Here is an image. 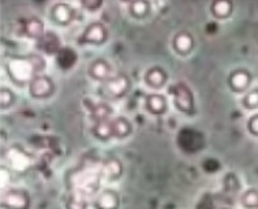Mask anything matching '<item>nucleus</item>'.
<instances>
[{"instance_id": "1", "label": "nucleus", "mask_w": 258, "mask_h": 209, "mask_svg": "<svg viewBox=\"0 0 258 209\" xmlns=\"http://www.w3.org/2000/svg\"><path fill=\"white\" fill-rule=\"evenodd\" d=\"M44 67V62L41 58L32 57V58H16L12 59L8 64V70H10L11 76L19 81L24 83L28 80L34 79V73L41 71Z\"/></svg>"}, {"instance_id": "2", "label": "nucleus", "mask_w": 258, "mask_h": 209, "mask_svg": "<svg viewBox=\"0 0 258 209\" xmlns=\"http://www.w3.org/2000/svg\"><path fill=\"white\" fill-rule=\"evenodd\" d=\"M97 170L93 168H85V170H81L79 174L75 177V188L76 193H80L82 196L92 195L98 186V179H99Z\"/></svg>"}, {"instance_id": "3", "label": "nucleus", "mask_w": 258, "mask_h": 209, "mask_svg": "<svg viewBox=\"0 0 258 209\" xmlns=\"http://www.w3.org/2000/svg\"><path fill=\"white\" fill-rule=\"evenodd\" d=\"M172 94L175 98V103L179 109L183 111H189L192 109L193 99H192V93L189 90L188 86L183 83H177L173 85L172 88Z\"/></svg>"}, {"instance_id": "4", "label": "nucleus", "mask_w": 258, "mask_h": 209, "mask_svg": "<svg viewBox=\"0 0 258 209\" xmlns=\"http://www.w3.org/2000/svg\"><path fill=\"white\" fill-rule=\"evenodd\" d=\"M3 204L12 209H25L28 206V197L20 191H8L3 195Z\"/></svg>"}, {"instance_id": "5", "label": "nucleus", "mask_w": 258, "mask_h": 209, "mask_svg": "<svg viewBox=\"0 0 258 209\" xmlns=\"http://www.w3.org/2000/svg\"><path fill=\"white\" fill-rule=\"evenodd\" d=\"M30 92L35 97H44L52 92V83L46 76H35L30 81Z\"/></svg>"}, {"instance_id": "6", "label": "nucleus", "mask_w": 258, "mask_h": 209, "mask_svg": "<svg viewBox=\"0 0 258 209\" xmlns=\"http://www.w3.org/2000/svg\"><path fill=\"white\" fill-rule=\"evenodd\" d=\"M104 38H106V29L99 22L90 24L84 33V39L90 43H101Z\"/></svg>"}, {"instance_id": "7", "label": "nucleus", "mask_w": 258, "mask_h": 209, "mask_svg": "<svg viewBox=\"0 0 258 209\" xmlns=\"http://www.w3.org/2000/svg\"><path fill=\"white\" fill-rule=\"evenodd\" d=\"M8 160H10L12 168L16 169V170H25L30 166V162H32L28 154H25L17 148L11 149L10 153H8Z\"/></svg>"}, {"instance_id": "8", "label": "nucleus", "mask_w": 258, "mask_h": 209, "mask_svg": "<svg viewBox=\"0 0 258 209\" xmlns=\"http://www.w3.org/2000/svg\"><path fill=\"white\" fill-rule=\"evenodd\" d=\"M22 30L29 37L38 38V37L43 35L44 26L39 19H37V17H30V19L25 20V21L22 22Z\"/></svg>"}, {"instance_id": "9", "label": "nucleus", "mask_w": 258, "mask_h": 209, "mask_svg": "<svg viewBox=\"0 0 258 209\" xmlns=\"http://www.w3.org/2000/svg\"><path fill=\"white\" fill-rule=\"evenodd\" d=\"M128 88V79L123 75L115 76L107 81L106 89L111 95H121Z\"/></svg>"}, {"instance_id": "10", "label": "nucleus", "mask_w": 258, "mask_h": 209, "mask_svg": "<svg viewBox=\"0 0 258 209\" xmlns=\"http://www.w3.org/2000/svg\"><path fill=\"white\" fill-rule=\"evenodd\" d=\"M98 209H115L117 206V197L113 192H103L99 195L95 203Z\"/></svg>"}, {"instance_id": "11", "label": "nucleus", "mask_w": 258, "mask_h": 209, "mask_svg": "<svg viewBox=\"0 0 258 209\" xmlns=\"http://www.w3.org/2000/svg\"><path fill=\"white\" fill-rule=\"evenodd\" d=\"M52 15H54L55 19L59 22H61V24L70 22L73 17V12L72 10H71V7L63 3L56 4V6L52 8Z\"/></svg>"}, {"instance_id": "12", "label": "nucleus", "mask_w": 258, "mask_h": 209, "mask_svg": "<svg viewBox=\"0 0 258 209\" xmlns=\"http://www.w3.org/2000/svg\"><path fill=\"white\" fill-rule=\"evenodd\" d=\"M102 173L110 179H115L121 174V165L120 162L115 159H110L104 162L103 168H102Z\"/></svg>"}, {"instance_id": "13", "label": "nucleus", "mask_w": 258, "mask_h": 209, "mask_svg": "<svg viewBox=\"0 0 258 209\" xmlns=\"http://www.w3.org/2000/svg\"><path fill=\"white\" fill-rule=\"evenodd\" d=\"M231 85L235 89H239L242 90L249 85V81H250V76L248 75V72L245 71H236L231 75Z\"/></svg>"}, {"instance_id": "14", "label": "nucleus", "mask_w": 258, "mask_h": 209, "mask_svg": "<svg viewBox=\"0 0 258 209\" xmlns=\"http://www.w3.org/2000/svg\"><path fill=\"white\" fill-rule=\"evenodd\" d=\"M90 73H92V76L95 77V79L103 80L110 75V66L107 64V62L97 61L90 67Z\"/></svg>"}, {"instance_id": "15", "label": "nucleus", "mask_w": 258, "mask_h": 209, "mask_svg": "<svg viewBox=\"0 0 258 209\" xmlns=\"http://www.w3.org/2000/svg\"><path fill=\"white\" fill-rule=\"evenodd\" d=\"M193 44V39L188 33H180L175 37V47L180 53H188Z\"/></svg>"}, {"instance_id": "16", "label": "nucleus", "mask_w": 258, "mask_h": 209, "mask_svg": "<svg viewBox=\"0 0 258 209\" xmlns=\"http://www.w3.org/2000/svg\"><path fill=\"white\" fill-rule=\"evenodd\" d=\"M111 114V108L107 103H97L93 106L92 109V117L94 118L95 121L102 122V121H107L108 115Z\"/></svg>"}, {"instance_id": "17", "label": "nucleus", "mask_w": 258, "mask_h": 209, "mask_svg": "<svg viewBox=\"0 0 258 209\" xmlns=\"http://www.w3.org/2000/svg\"><path fill=\"white\" fill-rule=\"evenodd\" d=\"M146 103H148V108L150 109L153 113H162L166 108V101L162 95L159 94H150L146 98Z\"/></svg>"}, {"instance_id": "18", "label": "nucleus", "mask_w": 258, "mask_h": 209, "mask_svg": "<svg viewBox=\"0 0 258 209\" xmlns=\"http://www.w3.org/2000/svg\"><path fill=\"white\" fill-rule=\"evenodd\" d=\"M164 72L161 68H153L146 73V81L151 86H161L164 83Z\"/></svg>"}, {"instance_id": "19", "label": "nucleus", "mask_w": 258, "mask_h": 209, "mask_svg": "<svg viewBox=\"0 0 258 209\" xmlns=\"http://www.w3.org/2000/svg\"><path fill=\"white\" fill-rule=\"evenodd\" d=\"M94 132L97 133L98 136L102 137V139H107V137L112 136L113 135V124L110 123L108 121L98 122V123L95 124Z\"/></svg>"}, {"instance_id": "20", "label": "nucleus", "mask_w": 258, "mask_h": 209, "mask_svg": "<svg viewBox=\"0 0 258 209\" xmlns=\"http://www.w3.org/2000/svg\"><path fill=\"white\" fill-rule=\"evenodd\" d=\"M211 8H213V12H214L217 16L223 17V16H227V15L231 12V10H232V6H231L230 2L218 0V2H214V3H213Z\"/></svg>"}, {"instance_id": "21", "label": "nucleus", "mask_w": 258, "mask_h": 209, "mask_svg": "<svg viewBox=\"0 0 258 209\" xmlns=\"http://www.w3.org/2000/svg\"><path fill=\"white\" fill-rule=\"evenodd\" d=\"M113 135L115 136L123 137L129 132V123L123 119V118H117L116 121L113 122Z\"/></svg>"}, {"instance_id": "22", "label": "nucleus", "mask_w": 258, "mask_h": 209, "mask_svg": "<svg viewBox=\"0 0 258 209\" xmlns=\"http://www.w3.org/2000/svg\"><path fill=\"white\" fill-rule=\"evenodd\" d=\"M242 204L246 208H258V192L254 190H250L244 193L242 196Z\"/></svg>"}, {"instance_id": "23", "label": "nucleus", "mask_w": 258, "mask_h": 209, "mask_svg": "<svg viewBox=\"0 0 258 209\" xmlns=\"http://www.w3.org/2000/svg\"><path fill=\"white\" fill-rule=\"evenodd\" d=\"M67 208L68 209H85L86 203H85V196H82L80 193H76L68 200L67 203Z\"/></svg>"}, {"instance_id": "24", "label": "nucleus", "mask_w": 258, "mask_h": 209, "mask_svg": "<svg viewBox=\"0 0 258 209\" xmlns=\"http://www.w3.org/2000/svg\"><path fill=\"white\" fill-rule=\"evenodd\" d=\"M131 10L135 15L137 16H142V15H145L149 10V4L146 2H141V0H137V2H133L131 3Z\"/></svg>"}, {"instance_id": "25", "label": "nucleus", "mask_w": 258, "mask_h": 209, "mask_svg": "<svg viewBox=\"0 0 258 209\" xmlns=\"http://www.w3.org/2000/svg\"><path fill=\"white\" fill-rule=\"evenodd\" d=\"M244 103L249 109L258 108V89L252 90V92L246 94L245 99H244Z\"/></svg>"}, {"instance_id": "26", "label": "nucleus", "mask_w": 258, "mask_h": 209, "mask_svg": "<svg viewBox=\"0 0 258 209\" xmlns=\"http://www.w3.org/2000/svg\"><path fill=\"white\" fill-rule=\"evenodd\" d=\"M0 101H2L3 106H8L11 103V101H12V93L10 90H7V89H3L0 92Z\"/></svg>"}, {"instance_id": "27", "label": "nucleus", "mask_w": 258, "mask_h": 209, "mask_svg": "<svg viewBox=\"0 0 258 209\" xmlns=\"http://www.w3.org/2000/svg\"><path fill=\"white\" fill-rule=\"evenodd\" d=\"M249 130L252 131L254 135H258V114L249 119Z\"/></svg>"}, {"instance_id": "28", "label": "nucleus", "mask_w": 258, "mask_h": 209, "mask_svg": "<svg viewBox=\"0 0 258 209\" xmlns=\"http://www.w3.org/2000/svg\"><path fill=\"white\" fill-rule=\"evenodd\" d=\"M82 6L86 8H97L98 6H101V2H82Z\"/></svg>"}, {"instance_id": "29", "label": "nucleus", "mask_w": 258, "mask_h": 209, "mask_svg": "<svg viewBox=\"0 0 258 209\" xmlns=\"http://www.w3.org/2000/svg\"><path fill=\"white\" fill-rule=\"evenodd\" d=\"M7 182H8V171L6 170V169H3L2 170V184H6Z\"/></svg>"}]
</instances>
